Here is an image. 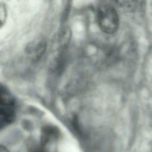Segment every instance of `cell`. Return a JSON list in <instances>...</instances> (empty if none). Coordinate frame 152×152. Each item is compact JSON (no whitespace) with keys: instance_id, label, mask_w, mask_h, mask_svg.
<instances>
[{"instance_id":"8","label":"cell","mask_w":152,"mask_h":152,"mask_svg":"<svg viewBox=\"0 0 152 152\" xmlns=\"http://www.w3.org/2000/svg\"><path fill=\"white\" fill-rule=\"evenodd\" d=\"M0 152H10V151L5 146L0 144Z\"/></svg>"},{"instance_id":"3","label":"cell","mask_w":152,"mask_h":152,"mask_svg":"<svg viewBox=\"0 0 152 152\" xmlns=\"http://www.w3.org/2000/svg\"><path fill=\"white\" fill-rule=\"evenodd\" d=\"M15 118V106L0 104V131L10 125Z\"/></svg>"},{"instance_id":"1","label":"cell","mask_w":152,"mask_h":152,"mask_svg":"<svg viewBox=\"0 0 152 152\" xmlns=\"http://www.w3.org/2000/svg\"><path fill=\"white\" fill-rule=\"evenodd\" d=\"M99 25L104 33L112 34L119 26V17L115 9L109 4H103L97 10Z\"/></svg>"},{"instance_id":"7","label":"cell","mask_w":152,"mask_h":152,"mask_svg":"<svg viewBox=\"0 0 152 152\" xmlns=\"http://www.w3.org/2000/svg\"><path fill=\"white\" fill-rule=\"evenodd\" d=\"M7 16V11L5 6L0 4V27L4 24Z\"/></svg>"},{"instance_id":"6","label":"cell","mask_w":152,"mask_h":152,"mask_svg":"<svg viewBox=\"0 0 152 152\" xmlns=\"http://www.w3.org/2000/svg\"><path fill=\"white\" fill-rule=\"evenodd\" d=\"M119 7L125 10H134L138 2V0H112Z\"/></svg>"},{"instance_id":"4","label":"cell","mask_w":152,"mask_h":152,"mask_svg":"<svg viewBox=\"0 0 152 152\" xmlns=\"http://www.w3.org/2000/svg\"><path fill=\"white\" fill-rule=\"evenodd\" d=\"M58 135L57 129L52 126H45L42 131L41 145L44 147L50 141L55 139Z\"/></svg>"},{"instance_id":"5","label":"cell","mask_w":152,"mask_h":152,"mask_svg":"<svg viewBox=\"0 0 152 152\" xmlns=\"http://www.w3.org/2000/svg\"><path fill=\"white\" fill-rule=\"evenodd\" d=\"M0 104L15 106V100L12 94L9 89L1 83H0Z\"/></svg>"},{"instance_id":"2","label":"cell","mask_w":152,"mask_h":152,"mask_svg":"<svg viewBox=\"0 0 152 152\" xmlns=\"http://www.w3.org/2000/svg\"><path fill=\"white\" fill-rule=\"evenodd\" d=\"M46 49V42L43 39H38L30 42L26 52L28 58L33 61L39 60L44 54Z\"/></svg>"}]
</instances>
